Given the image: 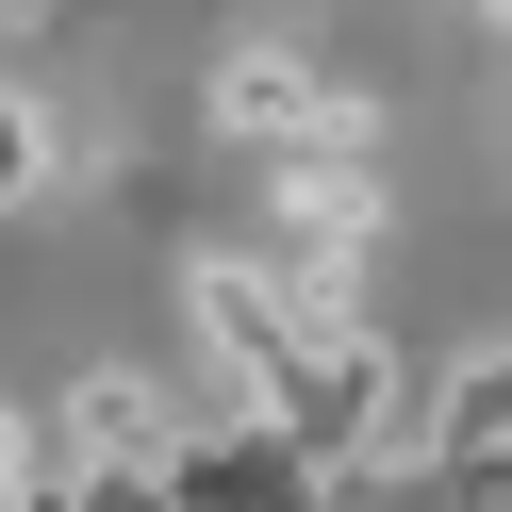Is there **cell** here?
<instances>
[{
    "label": "cell",
    "mask_w": 512,
    "mask_h": 512,
    "mask_svg": "<svg viewBox=\"0 0 512 512\" xmlns=\"http://www.w3.org/2000/svg\"><path fill=\"white\" fill-rule=\"evenodd\" d=\"M50 446H67V463H182V413L149 397L133 364H100V380H67V413H50Z\"/></svg>",
    "instance_id": "cell-4"
},
{
    "label": "cell",
    "mask_w": 512,
    "mask_h": 512,
    "mask_svg": "<svg viewBox=\"0 0 512 512\" xmlns=\"http://www.w3.org/2000/svg\"><path fill=\"white\" fill-rule=\"evenodd\" d=\"M430 479H446V512L512 496V347H479V364L430 397Z\"/></svg>",
    "instance_id": "cell-2"
},
{
    "label": "cell",
    "mask_w": 512,
    "mask_h": 512,
    "mask_svg": "<svg viewBox=\"0 0 512 512\" xmlns=\"http://www.w3.org/2000/svg\"><path fill=\"white\" fill-rule=\"evenodd\" d=\"M34 182H50V133H34V100L0 83V199H34Z\"/></svg>",
    "instance_id": "cell-5"
},
{
    "label": "cell",
    "mask_w": 512,
    "mask_h": 512,
    "mask_svg": "<svg viewBox=\"0 0 512 512\" xmlns=\"http://www.w3.org/2000/svg\"><path fill=\"white\" fill-rule=\"evenodd\" d=\"M166 496H182V512H298V496H331V479H314L298 446H281L265 413H248V430H215V446H182V463H166Z\"/></svg>",
    "instance_id": "cell-3"
},
{
    "label": "cell",
    "mask_w": 512,
    "mask_h": 512,
    "mask_svg": "<svg viewBox=\"0 0 512 512\" xmlns=\"http://www.w3.org/2000/svg\"><path fill=\"white\" fill-rule=\"evenodd\" d=\"M215 116H232L248 149H281V166H298V149H364V100H347L314 50H232V67H215Z\"/></svg>",
    "instance_id": "cell-1"
},
{
    "label": "cell",
    "mask_w": 512,
    "mask_h": 512,
    "mask_svg": "<svg viewBox=\"0 0 512 512\" xmlns=\"http://www.w3.org/2000/svg\"><path fill=\"white\" fill-rule=\"evenodd\" d=\"M17 17H34V0H0V34H17Z\"/></svg>",
    "instance_id": "cell-6"
}]
</instances>
